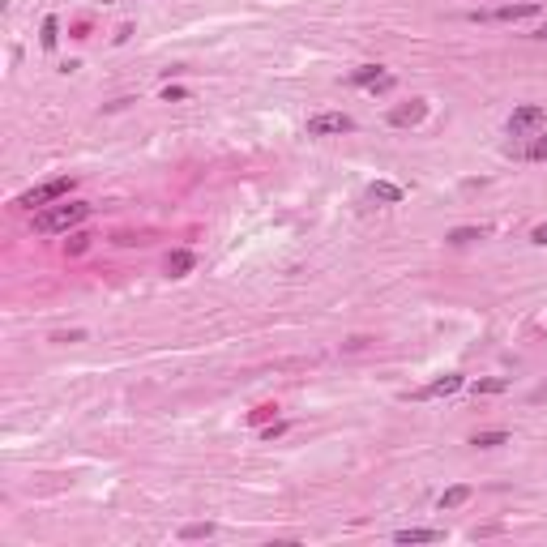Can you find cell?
<instances>
[{
    "label": "cell",
    "instance_id": "6da1fadb",
    "mask_svg": "<svg viewBox=\"0 0 547 547\" xmlns=\"http://www.w3.org/2000/svg\"><path fill=\"white\" fill-rule=\"evenodd\" d=\"M90 219V205L86 201H65V205H52L43 214H34V231H43V236H56V231H73L77 223Z\"/></svg>",
    "mask_w": 547,
    "mask_h": 547
},
{
    "label": "cell",
    "instance_id": "7a4b0ae2",
    "mask_svg": "<svg viewBox=\"0 0 547 547\" xmlns=\"http://www.w3.org/2000/svg\"><path fill=\"white\" fill-rule=\"evenodd\" d=\"M69 188H73V180H65V175H60V180H47V184L22 192V197H17V205H22V210H38V205H47V201H60Z\"/></svg>",
    "mask_w": 547,
    "mask_h": 547
},
{
    "label": "cell",
    "instance_id": "3957f363",
    "mask_svg": "<svg viewBox=\"0 0 547 547\" xmlns=\"http://www.w3.org/2000/svg\"><path fill=\"white\" fill-rule=\"evenodd\" d=\"M355 120H350L346 111H321L308 120V137H338V133H350Z\"/></svg>",
    "mask_w": 547,
    "mask_h": 547
},
{
    "label": "cell",
    "instance_id": "277c9868",
    "mask_svg": "<svg viewBox=\"0 0 547 547\" xmlns=\"http://www.w3.org/2000/svg\"><path fill=\"white\" fill-rule=\"evenodd\" d=\"M539 13V0H526V5H504L492 13H475V22H522V17H535Z\"/></svg>",
    "mask_w": 547,
    "mask_h": 547
},
{
    "label": "cell",
    "instance_id": "5b68a950",
    "mask_svg": "<svg viewBox=\"0 0 547 547\" xmlns=\"http://www.w3.org/2000/svg\"><path fill=\"white\" fill-rule=\"evenodd\" d=\"M547 120V111L539 107V103H526V107H517L513 115H509V133L513 137H522V133H531L535 124H543Z\"/></svg>",
    "mask_w": 547,
    "mask_h": 547
},
{
    "label": "cell",
    "instance_id": "8992f818",
    "mask_svg": "<svg viewBox=\"0 0 547 547\" xmlns=\"http://www.w3.org/2000/svg\"><path fill=\"white\" fill-rule=\"evenodd\" d=\"M346 82L350 86H372V90H389V86H394V77H389L381 65H359L355 73H350L346 77Z\"/></svg>",
    "mask_w": 547,
    "mask_h": 547
},
{
    "label": "cell",
    "instance_id": "52a82bcc",
    "mask_svg": "<svg viewBox=\"0 0 547 547\" xmlns=\"http://www.w3.org/2000/svg\"><path fill=\"white\" fill-rule=\"evenodd\" d=\"M466 385V377H458V372H449V377H440V381H432V385H423V389H415V398L419 402H427V398H449V394H458V389Z\"/></svg>",
    "mask_w": 547,
    "mask_h": 547
},
{
    "label": "cell",
    "instance_id": "ba28073f",
    "mask_svg": "<svg viewBox=\"0 0 547 547\" xmlns=\"http://www.w3.org/2000/svg\"><path fill=\"white\" fill-rule=\"evenodd\" d=\"M423 115H427V103L415 99V103H402V107L389 111V124H398V129H415V124H423Z\"/></svg>",
    "mask_w": 547,
    "mask_h": 547
},
{
    "label": "cell",
    "instance_id": "9c48e42d",
    "mask_svg": "<svg viewBox=\"0 0 547 547\" xmlns=\"http://www.w3.org/2000/svg\"><path fill=\"white\" fill-rule=\"evenodd\" d=\"M192 265H197V257H192L188 248H175L171 257H167V274H171V278H184V274H188Z\"/></svg>",
    "mask_w": 547,
    "mask_h": 547
},
{
    "label": "cell",
    "instance_id": "30bf717a",
    "mask_svg": "<svg viewBox=\"0 0 547 547\" xmlns=\"http://www.w3.org/2000/svg\"><path fill=\"white\" fill-rule=\"evenodd\" d=\"M368 197H372V201H389V205H398V201L406 197V192H402L398 184H389V180H377L372 188H368Z\"/></svg>",
    "mask_w": 547,
    "mask_h": 547
},
{
    "label": "cell",
    "instance_id": "8fae6325",
    "mask_svg": "<svg viewBox=\"0 0 547 547\" xmlns=\"http://www.w3.org/2000/svg\"><path fill=\"white\" fill-rule=\"evenodd\" d=\"M56 38H60V17L47 13V17H43V30H38V43L52 52V47H56Z\"/></svg>",
    "mask_w": 547,
    "mask_h": 547
},
{
    "label": "cell",
    "instance_id": "7c38bea8",
    "mask_svg": "<svg viewBox=\"0 0 547 547\" xmlns=\"http://www.w3.org/2000/svg\"><path fill=\"white\" fill-rule=\"evenodd\" d=\"M394 539H398V543H436L440 531H423V526H410V531H398Z\"/></svg>",
    "mask_w": 547,
    "mask_h": 547
},
{
    "label": "cell",
    "instance_id": "4fadbf2b",
    "mask_svg": "<svg viewBox=\"0 0 547 547\" xmlns=\"http://www.w3.org/2000/svg\"><path fill=\"white\" fill-rule=\"evenodd\" d=\"M487 236V227H454V231H449V244H471V240H483Z\"/></svg>",
    "mask_w": 547,
    "mask_h": 547
},
{
    "label": "cell",
    "instance_id": "5bb4252c",
    "mask_svg": "<svg viewBox=\"0 0 547 547\" xmlns=\"http://www.w3.org/2000/svg\"><path fill=\"white\" fill-rule=\"evenodd\" d=\"M466 500H471V487L458 483V487H449V492L440 496V509H458V504H466Z\"/></svg>",
    "mask_w": 547,
    "mask_h": 547
},
{
    "label": "cell",
    "instance_id": "9a60e30c",
    "mask_svg": "<svg viewBox=\"0 0 547 547\" xmlns=\"http://www.w3.org/2000/svg\"><path fill=\"white\" fill-rule=\"evenodd\" d=\"M509 389V381L504 377H487V381H475V394H504Z\"/></svg>",
    "mask_w": 547,
    "mask_h": 547
},
{
    "label": "cell",
    "instance_id": "2e32d148",
    "mask_svg": "<svg viewBox=\"0 0 547 547\" xmlns=\"http://www.w3.org/2000/svg\"><path fill=\"white\" fill-rule=\"evenodd\" d=\"M509 440V432H479L471 445H479V449H496V445H504Z\"/></svg>",
    "mask_w": 547,
    "mask_h": 547
},
{
    "label": "cell",
    "instance_id": "e0dca14e",
    "mask_svg": "<svg viewBox=\"0 0 547 547\" xmlns=\"http://www.w3.org/2000/svg\"><path fill=\"white\" fill-rule=\"evenodd\" d=\"M210 535H214L210 522H192V526H184V531H180V539H210Z\"/></svg>",
    "mask_w": 547,
    "mask_h": 547
},
{
    "label": "cell",
    "instance_id": "ac0fdd59",
    "mask_svg": "<svg viewBox=\"0 0 547 547\" xmlns=\"http://www.w3.org/2000/svg\"><path fill=\"white\" fill-rule=\"evenodd\" d=\"M522 154H526V159H531V163H539V159H547V133L539 137V142H531V146H526Z\"/></svg>",
    "mask_w": 547,
    "mask_h": 547
},
{
    "label": "cell",
    "instance_id": "d6986e66",
    "mask_svg": "<svg viewBox=\"0 0 547 547\" xmlns=\"http://www.w3.org/2000/svg\"><path fill=\"white\" fill-rule=\"evenodd\" d=\"M184 99H188L184 86H167V90H163V103H184Z\"/></svg>",
    "mask_w": 547,
    "mask_h": 547
},
{
    "label": "cell",
    "instance_id": "ffe728a7",
    "mask_svg": "<svg viewBox=\"0 0 547 547\" xmlns=\"http://www.w3.org/2000/svg\"><path fill=\"white\" fill-rule=\"evenodd\" d=\"M287 427H291V423H269V427H261V436H265V440H278V436H287Z\"/></svg>",
    "mask_w": 547,
    "mask_h": 547
},
{
    "label": "cell",
    "instance_id": "44dd1931",
    "mask_svg": "<svg viewBox=\"0 0 547 547\" xmlns=\"http://www.w3.org/2000/svg\"><path fill=\"white\" fill-rule=\"evenodd\" d=\"M86 329H69V334H52V342H82Z\"/></svg>",
    "mask_w": 547,
    "mask_h": 547
},
{
    "label": "cell",
    "instance_id": "7402d4cb",
    "mask_svg": "<svg viewBox=\"0 0 547 547\" xmlns=\"http://www.w3.org/2000/svg\"><path fill=\"white\" fill-rule=\"evenodd\" d=\"M69 252H86V236H69Z\"/></svg>",
    "mask_w": 547,
    "mask_h": 547
},
{
    "label": "cell",
    "instance_id": "603a6c76",
    "mask_svg": "<svg viewBox=\"0 0 547 547\" xmlns=\"http://www.w3.org/2000/svg\"><path fill=\"white\" fill-rule=\"evenodd\" d=\"M531 240H535V244H547V223H539V227L531 231Z\"/></svg>",
    "mask_w": 547,
    "mask_h": 547
},
{
    "label": "cell",
    "instance_id": "cb8c5ba5",
    "mask_svg": "<svg viewBox=\"0 0 547 547\" xmlns=\"http://www.w3.org/2000/svg\"><path fill=\"white\" fill-rule=\"evenodd\" d=\"M274 415V406H261V410H252V423H265Z\"/></svg>",
    "mask_w": 547,
    "mask_h": 547
},
{
    "label": "cell",
    "instance_id": "d4e9b609",
    "mask_svg": "<svg viewBox=\"0 0 547 547\" xmlns=\"http://www.w3.org/2000/svg\"><path fill=\"white\" fill-rule=\"evenodd\" d=\"M535 38H547V22H543V26H539V30H535Z\"/></svg>",
    "mask_w": 547,
    "mask_h": 547
}]
</instances>
